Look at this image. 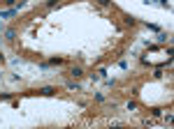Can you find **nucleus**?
<instances>
[{
	"mask_svg": "<svg viewBox=\"0 0 174 129\" xmlns=\"http://www.w3.org/2000/svg\"><path fill=\"white\" fill-rule=\"evenodd\" d=\"M40 92H42V95H54V88H42Z\"/></svg>",
	"mask_w": 174,
	"mask_h": 129,
	"instance_id": "2",
	"label": "nucleus"
},
{
	"mask_svg": "<svg viewBox=\"0 0 174 129\" xmlns=\"http://www.w3.org/2000/svg\"><path fill=\"white\" fill-rule=\"evenodd\" d=\"M14 14H19V7H16V9H7V12H0V18H9Z\"/></svg>",
	"mask_w": 174,
	"mask_h": 129,
	"instance_id": "1",
	"label": "nucleus"
}]
</instances>
